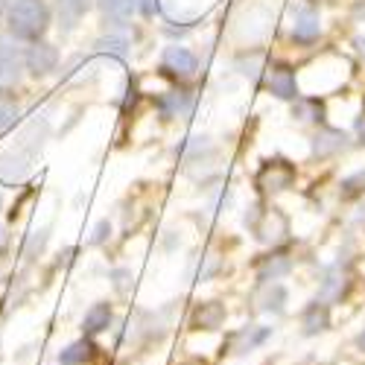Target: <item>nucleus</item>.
I'll return each instance as SVG.
<instances>
[{"instance_id": "nucleus-20", "label": "nucleus", "mask_w": 365, "mask_h": 365, "mask_svg": "<svg viewBox=\"0 0 365 365\" xmlns=\"http://www.w3.org/2000/svg\"><path fill=\"white\" fill-rule=\"evenodd\" d=\"M47 228H41V231H36V234H29V240H26V249H24V255L26 257H36V255H41L44 252V246H47Z\"/></svg>"}, {"instance_id": "nucleus-1", "label": "nucleus", "mask_w": 365, "mask_h": 365, "mask_svg": "<svg viewBox=\"0 0 365 365\" xmlns=\"http://www.w3.org/2000/svg\"><path fill=\"white\" fill-rule=\"evenodd\" d=\"M50 26V9L44 0H15L9 9V33L24 41H38Z\"/></svg>"}, {"instance_id": "nucleus-18", "label": "nucleus", "mask_w": 365, "mask_h": 365, "mask_svg": "<svg viewBox=\"0 0 365 365\" xmlns=\"http://www.w3.org/2000/svg\"><path fill=\"white\" fill-rule=\"evenodd\" d=\"M21 79V62L18 56H4L0 58V88H12Z\"/></svg>"}, {"instance_id": "nucleus-5", "label": "nucleus", "mask_w": 365, "mask_h": 365, "mask_svg": "<svg viewBox=\"0 0 365 365\" xmlns=\"http://www.w3.org/2000/svg\"><path fill=\"white\" fill-rule=\"evenodd\" d=\"M319 36H322V21H319V15H316L313 9H304V12L295 18V26H292V41L307 47V44L319 41Z\"/></svg>"}, {"instance_id": "nucleus-17", "label": "nucleus", "mask_w": 365, "mask_h": 365, "mask_svg": "<svg viewBox=\"0 0 365 365\" xmlns=\"http://www.w3.org/2000/svg\"><path fill=\"white\" fill-rule=\"evenodd\" d=\"M91 351H94V345H91L88 339H79V342L68 345L62 354H58V365H85L91 359Z\"/></svg>"}, {"instance_id": "nucleus-4", "label": "nucleus", "mask_w": 365, "mask_h": 365, "mask_svg": "<svg viewBox=\"0 0 365 365\" xmlns=\"http://www.w3.org/2000/svg\"><path fill=\"white\" fill-rule=\"evenodd\" d=\"M91 6H94V0H56L58 26H62V33H73L76 24L85 18V12Z\"/></svg>"}, {"instance_id": "nucleus-24", "label": "nucleus", "mask_w": 365, "mask_h": 365, "mask_svg": "<svg viewBox=\"0 0 365 365\" xmlns=\"http://www.w3.org/2000/svg\"><path fill=\"white\" fill-rule=\"evenodd\" d=\"M108 234H111L108 222H100V225H97V231H94V237H91V242H103V240H106Z\"/></svg>"}, {"instance_id": "nucleus-15", "label": "nucleus", "mask_w": 365, "mask_h": 365, "mask_svg": "<svg viewBox=\"0 0 365 365\" xmlns=\"http://www.w3.org/2000/svg\"><path fill=\"white\" fill-rule=\"evenodd\" d=\"M284 304H287V289L281 284H266L263 295H260V310L263 313H284Z\"/></svg>"}, {"instance_id": "nucleus-19", "label": "nucleus", "mask_w": 365, "mask_h": 365, "mask_svg": "<svg viewBox=\"0 0 365 365\" xmlns=\"http://www.w3.org/2000/svg\"><path fill=\"white\" fill-rule=\"evenodd\" d=\"M97 6L108 15V18H120V21H123V18H129L132 12H135V0H97Z\"/></svg>"}, {"instance_id": "nucleus-23", "label": "nucleus", "mask_w": 365, "mask_h": 365, "mask_svg": "<svg viewBox=\"0 0 365 365\" xmlns=\"http://www.w3.org/2000/svg\"><path fill=\"white\" fill-rule=\"evenodd\" d=\"M100 47H103V50H108V53H114V56H126L129 41H126V38H120V36H111V38L100 41Z\"/></svg>"}, {"instance_id": "nucleus-28", "label": "nucleus", "mask_w": 365, "mask_h": 365, "mask_svg": "<svg viewBox=\"0 0 365 365\" xmlns=\"http://www.w3.org/2000/svg\"><path fill=\"white\" fill-rule=\"evenodd\" d=\"M356 47H359V53L365 56V36H359V38H356Z\"/></svg>"}, {"instance_id": "nucleus-22", "label": "nucleus", "mask_w": 365, "mask_h": 365, "mask_svg": "<svg viewBox=\"0 0 365 365\" xmlns=\"http://www.w3.org/2000/svg\"><path fill=\"white\" fill-rule=\"evenodd\" d=\"M362 187H365V170H359L356 175H351V178L342 181V196H356Z\"/></svg>"}, {"instance_id": "nucleus-27", "label": "nucleus", "mask_w": 365, "mask_h": 365, "mask_svg": "<svg viewBox=\"0 0 365 365\" xmlns=\"http://www.w3.org/2000/svg\"><path fill=\"white\" fill-rule=\"evenodd\" d=\"M356 345H359V351H365V330H362L359 336H356Z\"/></svg>"}, {"instance_id": "nucleus-13", "label": "nucleus", "mask_w": 365, "mask_h": 365, "mask_svg": "<svg viewBox=\"0 0 365 365\" xmlns=\"http://www.w3.org/2000/svg\"><path fill=\"white\" fill-rule=\"evenodd\" d=\"M327 324H330V313H327L324 304L316 301L304 310V333H307V336H316V333L327 330Z\"/></svg>"}, {"instance_id": "nucleus-14", "label": "nucleus", "mask_w": 365, "mask_h": 365, "mask_svg": "<svg viewBox=\"0 0 365 365\" xmlns=\"http://www.w3.org/2000/svg\"><path fill=\"white\" fill-rule=\"evenodd\" d=\"M289 181H292V167H287L281 161L266 167L263 175H260V185L269 187V190H284V187H289Z\"/></svg>"}, {"instance_id": "nucleus-21", "label": "nucleus", "mask_w": 365, "mask_h": 365, "mask_svg": "<svg viewBox=\"0 0 365 365\" xmlns=\"http://www.w3.org/2000/svg\"><path fill=\"white\" fill-rule=\"evenodd\" d=\"M18 120V106L12 100H0V132L9 129Z\"/></svg>"}, {"instance_id": "nucleus-7", "label": "nucleus", "mask_w": 365, "mask_h": 365, "mask_svg": "<svg viewBox=\"0 0 365 365\" xmlns=\"http://www.w3.org/2000/svg\"><path fill=\"white\" fill-rule=\"evenodd\" d=\"M33 158L24 155V152H9V155L0 158V181H6V185H18V181L29 173V164Z\"/></svg>"}, {"instance_id": "nucleus-9", "label": "nucleus", "mask_w": 365, "mask_h": 365, "mask_svg": "<svg viewBox=\"0 0 365 365\" xmlns=\"http://www.w3.org/2000/svg\"><path fill=\"white\" fill-rule=\"evenodd\" d=\"M269 91L281 100H295L298 97V82H295V73L287 71V68H275L269 73Z\"/></svg>"}, {"instance_id": "nucleus-12", "label": "nucleus", "mask_w": 365, "mask_h": 365, "mask_svg": "<svg viewBox=\"0 0 365 365\" xmlns=\"http://www.w3.org/2000/svg\"><path fill=\"white\" fill-rule=\"evenodd\" d=\"M269 336H272V327H249V330H242V333H237L234 354H249L257 345H263Z\"/></svg>"}, {"instance_id": "nucleus-29", "label": "nucleus", "mask_w": 365, "mask_h": 365, "mask_svg": "<svg viewBox=\"0 0 365 365\" xmlns=\"http://www.w3.org/2000/svg\"><path fill=\"white\" fill-rule=\"evenodd\" d=\"M0 205H4V199H0Z\"/></svg>"}, {"instance_id": "nucleus-8", "label": "nucleus", "mask_w": 365, "mask_h": 365, "mask_svg": "<svg viewBox=\"0 0 365 365\" xmlns=\"http://www.w3.org/2000/svg\"><path fill=\"white\" fill-rule=\"evenodd\" d=\"M348 146V135L342 129H324L319 132V138L313 140V152L319 158H327V155H336Z\"/></svg>"}, {"instance_id": "nucleus-2", "label": "nucleus", "mask_w": 365, "mask_h": 365, "mask_svg": "<svg viewBox=\"0 0 365 365\" xmlns=\"http://www.w3.org/2000/svg\"><path fill=\"white\" fill-rule=\"evenodd\" d=\"M196 68H199V62L187 47H167L164 56H161V71L170 73V76L187 79V76L196 73Z\"/></svg>"}, {"instance_id": "nucleus-16", "label": "nucleus", "mask_w": 365, "mask_h": 365, "mask_svg": "<svg viewBox=\"0 0 365 365\" xmlns=\"http://www.w3.org/2000/svg\"><path fill=\"white\" fill-rule=\"evenodd\" d=\"M289 269H292L289 257L278 255V257H269V260H266V263L260 266V272H257V278H260V281H266V284H272V281H278V278L289 275Z\"/></svg>"}, {"instance_id": "nucleus-26", "label": "nucleus", "mask_w": 365, "mask_h": 365, "mask_svg": "<svg viewBox=\"0 0 365 365\" xmlns=\"http://www.w3.org/2000/svg\"><path fill=\"white\" fill-rule=\"evenodd\" d=\"M356 135H359V140L365 143V117H359V120H356Z\"/></svg>"}, {"instance_id": "nucleus-6", "label": "nucleus", "mask_w": 365, "mask_h": 365, "mask_svg": "<svg viewBox=\"0 0 365 365\" xmlns=\"http://www.w3.org/2000/svg\"><path fill=\"white\" fill-rule=\"evenodd\" d=\"M158 111L164 120H173V117H185L193 111V97L187 91H170L158 100Z\"/></svg>"}, {"instance_id": "nucleus-10", "label": "nucleus", "mask_w": 365, "mask_h": 365, "mask_svg": "<svg viewBox=\"0 0 365 365\" xmlns=\"http://www.w3.org/2000/svg\"><path fill=\"white\" fill-rule=\"evenodd\" d=\"M222 322H225V307L217 301L199 304L196 313H193V327H199V330H217Z\"/></svg>"}, {"instance_id": "nucleus-11", "label": "nucleus", "mask_w": 365, "mask_h": 365, "mask_svg": "<svg viewBox=\"0 0 365 365\" xmlns=\"http://www.w3.org/2000/svg\"><path fill=\"white\" fill-rule=\"evenodd\" d=\"M108 324H111V307L103 301V304H94L88 313H85V319H82V330L88 333V336H94V333H103V330H108Z\"/></svg>"}, {"instance_id": "nucleus-25", "label": "nucleus", "mask_w": 365, "mask_h": 365, "mask_svg": "<svg viewBox=\"0 0 365 365\" xmlns=\"http://www.w3.org/2000/svg\"><path fill=\"white\" fill-rule=\"evenodd\" d=\"M140 9H143V15H155L158 12V0H143Z\"/></svg>"}, {"instance_id": "nucleus-3", "label": "nucleus", "mask_w": 365, "mask_h": 365, "mask_svg": "<svg viewBox=\"0 0 365 365\" xmlns=\"http://www.w3.org/2000/svg\"><path fill=\"white\" fill-rule=\"evenodd\" d=\"M56 65H58V50L53 44L36 41L26 50V68L33 76H47L50 71H56Z\"/></svg>"}]
</instances>
